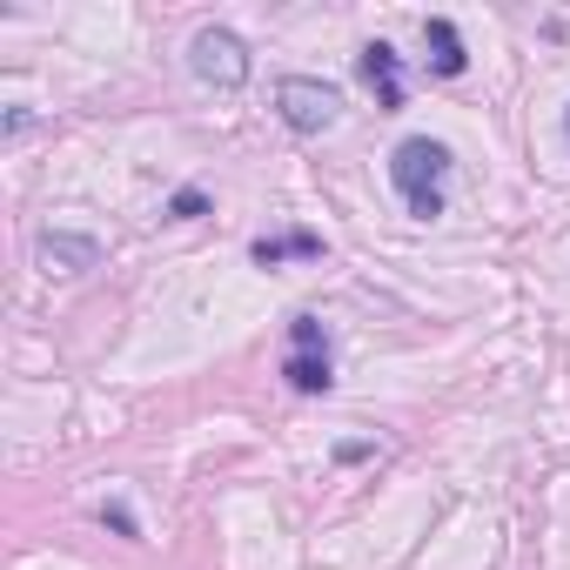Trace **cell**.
Here are the masks:
<instances>
[{
    "label": "cell",
    "mask_w": 570,
    "mask_h": 570,
    "mask_svg": "<svg viewBox=\"0 0 570 570\" xmlns=\"http://www.w3.org/2000/svg\"><path fill=\"white\" fill-rule=\"evenodd\" d=\"M363 81H370V95H376L383 115L403 108V61H396L390 41H370V48H363Z\"/></svg>",
    "instance_id": "cell-6"
},
{
    "label": "cell",
    "mask_w": 570,
    "mask_h": 570,
    "mask_svg": "<svg viewBox=\"0 0 570 570\" xmlns=\"http://www.w3.org/2000/svg\"><path fill=\"white\" fill-rule=\"evenodd\" d=\"M423 48H430V68H436V75H463V68H470L463 35H456V21H443V14L423 21Z\"/></svg>",
    "instance_id": "cell-7"
},
{
    "label": "cell",
    "mask_w": 570,
    "mask_h": 570,
    "mask_svg": "<svg viewBox=\"0 0 570 570\" xmlns=\"http://www.w3.org/2000/svg\"><path fill=\"white\" fill-rule=\"evenodd\" d=\"M188 68L208 81V88H242L248 81V41L228 35V28H202L188 41Z\"/></svg>",
    "instance_id": "cell-3"
},
{
    "label": "cell",
    "mask_w": 570,
    "mask_h": 570,
    "mask_svg": "<svg viewBox=\"0 0 570 570\" xmlns=\"http://www.w3.org/2000/svg\"><path fill=\"white\" fill-rule=\"evenodd\" d=\"M101 517H108V523H115V530H121V537H135V517H128V510H121V503H108V510H101Z\"/></svg>",
    "instance_id": "cell-10"
},
{
    "label": "cell",
    "mask_w": 570,
    "mask_h": 570,
    "mask_svg": "<svg viewBox=\"0 0 570 570\" xmlns=\"http://www.w3.org/2000/svg\"><path fill=\"white\" fill-rule=\"evenodd\" d=\"M282 376H289V390H303V396H323L336 376H330V343H323V323H309V316H296L289 323V363H282Z\"/></svg>",
    "instance_id": "cell-4"
},
{
    "label": "cell",
    "mask_w": 570,
    "mask_h": 570,
    "mask_svg": "<svg viewBox=\"0 0 570 570\" xmlns=\"http://www.w3.org/2000/svg\"><path fill=\"white\" fill-rule=\"evenodd\" d=\"M275 108H282V121H289L296 135H323V128H336V115H343V95H336L330 81L289 75V81H275Z\"/></svg>",
    "instance_id": "cell-2"
},
{
    "label": "cell",
    "mask_w": 570,
    "mask_h": 570,
    "mask_svg": "<svg viewBox=\"0 0 570 570\" xmlns=\"http://www.w3.org/2000/svg\"><path fill=\"white\" fill-rule=\"evenodd\" d=\"M282 255H323V235H289V242H268V235H262V242H255V262H262V268H275Z\"/></svg>",
    "instance_id": "cell-8"
},
{
    "label": "cell",
    "mask_w": 570,
    "mask_h": 570,
    "mask_svg": "<svg viewBox=\"0 0 570 570\" xmlns=\"http://www.w3.org/2000/svg\"><path fill=\"white\" fill-rule=\"evenodd\" d=\"M390 181L403 188L410 215L436 222V215H443V181H450V148H443V141H430V135L396 141V155H390Z\"/></svg>",
    "instance_id": "cell-1"
},
{
    "label": "cell",
    "mask_w": 570,
    "mask_h": 570,
    "mask_svg": "<svg viewBox=\"0 0 570 570\" xmlns=\"http://www.w3.org/2000/svg\"><path fill=\"white\" fill-rule=\"evenodd\" d=\"M202 208H208V195H202V188H181V195L168 202V215H175V222H195Z\"/></svg>",
    "instance_id": "cell-9"
},
{
    "label": "cell",
    "mask_w": 570,
    "mask_h": 570,
    "mask_svg": "<svg viewBox=\"0 0 570 570\" xmlns=\"http://www.w3.org/2000/svg\"><path fill=\"white\" fill-rule=\"evenodd\" d=\"M35 255H41L48 275H81V268L101 262V242H95V235H75V228H48V235L35 242Z\"/></svg>",
    "instance_id": "cell-5"
}]
</instances>
